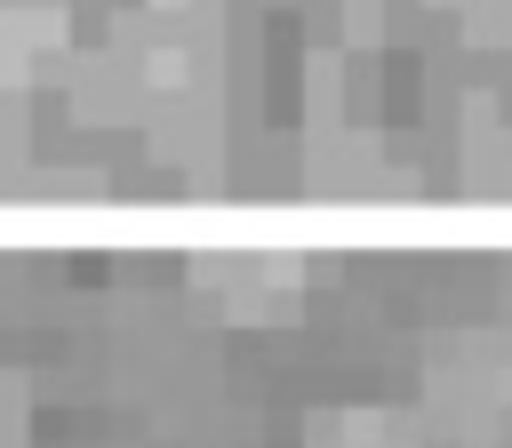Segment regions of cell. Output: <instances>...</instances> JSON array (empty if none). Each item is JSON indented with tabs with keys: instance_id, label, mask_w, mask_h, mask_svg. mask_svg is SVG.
Listing matches in <instances>:
<instances>
[{
	"instance_id": "obj_1",
	"label": "cell",
	"mask_w": 512,
	"mask_h": 448,
	"mask_svg": "<svg viewBox=\"0 0 512 448\" xmlns=\"http://www.w3.org/2000/svg\"><path fill=\"white\" fill-rule=\"evenodd\" d=\"M432 408L456 432H496L512 416V352L504 344H456L432 360Z\"/></svg>"
},
{
	"instance_id": "obj_2",
	"label": "cell",
	"mask_w": 512,
	"mask_h": 448,
	"mask_svg": "<svg viewBox=\"0 0 512 448\" xmlns=\"http://www.w3.org/2000/svg\"><path fill=\"white\" fill-rule=\"evenodd\" d=\"M296 280H304L296 256H200L192 264V288L232 320H280L296 304Z\"/></svg>"
},
{
	"instance_id": "obj_3",
	"label": "cell",
	"mask_w": 512,
	"mask_h": 448,
	"mask_svg": "<svg viewBox=\"0 0 512 448\" xmlns=\"http://www.w3.org/2000/svg\"><path fill=\"white\" fill-rule=\"evenodd\" d=\"M304 448H424L400 416H376V408H344V416H320Z\"/></svg>"
},
{
	"instance_id": "obj_4",
	"label": "cell",
	"mask_w": 512,
	"mask_h": 448,
	"mask_svg": "<svg viewBox=\"0 0 512 448\" xmlns=\"http://www.w3.org/2000/svg\"><path fill=\"white\" fill-rule=\"evenodd\" d=\"M0 448H32V424H24V392H16V376H0Z\"/></svg>"
}]
</instances>
